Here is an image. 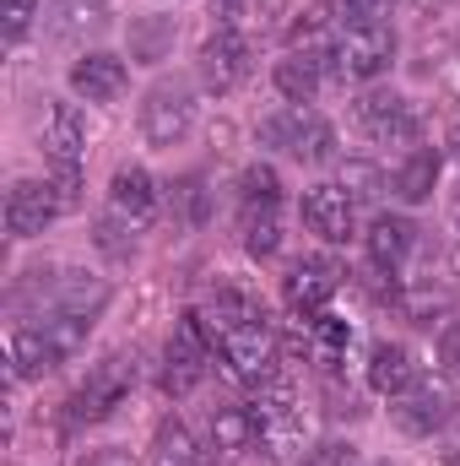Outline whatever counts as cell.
Returning a JSON list of instances; mask_svg holds the SVG:
<instances>
[{"label":"cell","instance_id":"cell-6","mask_svg":"<svg viewBox=\"0 0 460 466\" xmlns=\"http://www.w3.org/2000/svg\"><path fill=\"white\" fill-rule=\"evenodd\" d=\"M390 418H395L401 434L428 440V434H439V429L455 418V390H450L445 380H417V385H406L401 396H390Z\"/></svg>","mask_w":460,"mask_h":466},{"label":"cell","instance_id":"cell-11","mask_svg":"<svg viewBox=\"0 0 460 466\" xmlns=\"http://www.w3.org/2000/svg\"><path fill=\"white\" fill-rule=\"evenodd\" d=\"M304 223L325 244H346L357 233V196L346 185H315L304 190Z\"/></svg>","mask_w":460,"mask_h":466},{"label":"cell","instance_id":"cell-14","mask_svg":"<svg viewBox=\"0 0 460 466\" xmlns=\"http://www.w3.org/2000/svg\"><path fill=\"white\" fill-rule=\"evenodd\" d=\"M336 288H342V271L325 260V255H309V260H298L293 271H287V304L298 309V315H325V304L336 299Z\"/></svg>","mask_w":460,"mask_h":466},{"label":"cell","instance_id":"cell-15","mask_svg":"<svg viewBox=\"0 0 460 466\" xmlns=\"http://www.w3.org/2000/svg\"><path fill=\"white\" fill-rule=\"evenodd\" d=\"M125 87H130V71H125L119 55L93 49V55H82V60L71 66V93L87 98V104H119Z\"/></svg>","mask_w":460,"mask_h":466},{"label":"cell","instance_id":"cell-17","mask_svg":"<svg viewBox=\"0 0 460 466\" xmlns=\"http://www.w3.org/2000/svg\"><path fill=\"white\" fill-rule=\"evenodd\" d=\"M38 141H44V157H49V163H82V147H87L82 115H76L71 104H44Z\"/></svg>","mask_w":460,"mask_h":466},{"label":"cell","instance_id":"cell-22","mask_svg":"<svg viewBox=\"0 0 460 466\" xmlns=\"http://www.w3.org/2000/svg\"><path fill=\"white\" fill-rule=\"evenodd\" d=\"M212 445H217L223 456H244V451H255V445H260L255 412H249V407H223V412H212Z\"/></svg>","mask_w":460,"mask_h":466},{"label":"cell","instance_id":"cell-23","mask_svg":"<svg viewBox=\"0 0 460 466\" xmlns=\"http://www.w3.org/2000/svg\"><path fill=\"white\" fill-rule=\"evenodd\" d=\"M276 244H282V212H276V201H244V249L249 255H276Z\"/></svg>","mask_w":460,"mask_h":466},{"label":"cell","instance_id":"cell-21","mask_svg":"<svg viewBox=\"0 0 460 466\" xmlns=\"http://www.w3.org/2000/svg\"><path fill=\"white\" fill-rule=\"evenodd\" d=\"M276 93L287 104H315V93H320V55H309V49L282 55L276 60Z\"/></svg>","mask_w":460,"mask_h":466},{"label":"cell","instance_id":"cell-12","mask_svg":"<svg viewBox=\"0 0 460 466\" xmlns=\"http://www.w3.org/2000/svg\"><path fill=\"white\" fill-rule=\"evenodd\" d=\"M249 412H255V429H260V445H287V440H298V396H293V385L287 380H260V390H255V401H249Z\"/></svg>","mask_w":460,"mask_h":466},{"label":"cell","instance_id":"cell-13","mask_svg":"<svg viewBox=\"0 0 460 466\" xmlns=\"http://www.w3.org/2000/svg\"><path fill=\"white\" fill-rule=\"evenodd\" d=\"M244 76H249V44H244L233 27H217V33L201 44V87L223 98V93H233Z\"/></svg>","mask_w":460,"mask_h":466},{"label":"cell","instance_id":"cell-9","mask_svg":"<svg viewBox=\"0 0 460 466\" xmlns=\"http://www.w3.org/2000/svg\"><path fill=\"white\" fill-rule=\"evenodd\" d=\"M357 130L379 147H412L417 141V109L401 93H363L357 98Z\"/></svg>","mask_w":460,"mask_h":466},{"label":"cell","instance_id":"cell-24","mask_svg":"<svg viewBox=\"0 0 460 466\" xmlns=\"http://www.w3.org/2000/svg\"><path fill=\"white\" fill-rule=\"evenodd\" d=\"M104 27H109V0H55L60 38H82V33H104Z\"/></svg>","mask_w":460,"mask_h":466},{"label":"cell","instance_id":"cell-16","mask_svg":"<svg viewBox=\"0 0 460 466\" xmlns=\"http://www.w3.org/2000/svg\"><path fill=\"white\" fill-rule=\"evenodd\" d=\"M412 249H417V228H412L406 218H395V212H379V218H374V228H368V260H374L379 271L401 277L406 260H412Z\"/></svg>","mask_w":460,"mask_h":466},{"label":"cell","instance_id":"cell-1","mask_svg":"<svg viewBox=\"0 0 460 466\" xmlns=\"http://www.w3.org/2000/svg\"><path fill=\"white\" fill-rule=\"evenodd\" d=\"M87 326H93V315H76V309H55L38 326H16L11 342H5L11 380H38V374L60 369L71 352L87 342Z\"/></svg>","mask_w":460,"mask_h":466},{"label":"cell","instance_id":"cell-10","mask_svg":"<svg viewBox=\"0 0 460 466\" xmlns=\"http://www.w3.org/2000/svg\"><path fill=\"white\" fill-rule=\"evenodd\" d=\"M60 212H65V207H60V196H55L49 179H16V185L5 190V233H11V238L44 233Z\"/></svg>","mask_w":460,"mask_h":466},{"label":"cell","instance_id":"cell-28","mask_svg":"<svg viewBox=\"0 0 460 466\" xmlns=\"http://www.w3.org/2000/svg\"><path fill=\"white\" fill-rule=\"evenodd\" d=\"M309 326H315V342H320V358H336V352H342L346 342H352L346 320H336V315H315Z\"/></svg>","mask_w":460,"mask_h":466},{"label":"cell","instance_id":"cell-29","mask_svg":"<svg viewBox=\"0 0 460 466\" xmlns=\"http://www.w3.org/2000/svg\"><path fill=\"white\" fill-rule=\"evenodd\" d=\"M55 196H60V207L71 212V207H82V163H55Z\"/></svg>","mask_w":460,"mask_h":466},{"label":"cell","instance_id":"cell-27","mask_svg":"<svg viewBox=\"0 0 460 466\" xmlns=\"http://www.w3.org/2000/svg\"><path fill=\"white\" fill-rule=\"evenodd\" d=\"M33 16H38V0H0V22H5V38H11V44L27 38Z\"/></svg>","mask_w":460,"mask_h":466},{"label":"cell","instance_id":"cell-36","mask_svg":"<svg viewBox=\"0 0 460 466\" xmlns=\"http://www.w3.org/2000/svg\"><path fill=\"white\" fill-rule=\"evenodd\" d=\"M87 466H125V461H119V456H93Z\"/></svg>","mask_w":460,"mask_h":466},{"label":"cell","instance_id":"cell-37","mask_svg":"<svg viewBox=\"0 0 460 466\" xmlns=\"http://www.w3.org/2000/svg\"><path fill=\"white\" fill-rule=\"evenodd\" d=\"M450 152H455V157H460V125H455V130H450Z\"/></svg>","mask_w":460,"mask_h":466},{"label":"cell","instance_id":"cell-4","mask_svg":"<svg viewBox=\"0 0 460 466\" xmlns=\"http://www.w3.org/2000/svg\"><path fill=\"white\" fill-rule=\"evenodd\" d=\"M395 60V33L385 22H363V27H346L342 38L331 44V66L342 82H379Z\"/></svg>","mask_w":460,"mask_h":466},{"label":"cell","instance_id":"cell-20","mask_svg":"<svg viewBox=\"0 0 460 466\" xmlns=\"http://www.w3.org/2000/svg\"><path fill=\"white\" fill-rule=\"evenodd\" d=\"M439 168H445V157L434 152V147H417L395 174H390V190L406 201V207H417V201H428L434 196V185H439Z\"/></svg>","mask_w":460,"mask_h":466},{"label":"cell","instance_id":"cell-34","mask_svg":"<svg viewBox=\"0 0 460 466\" xmlns=\"http://www.w3.org/2000/svg\"><path fill=\"white\" fill-rule=\"evenodd\" d=\"M439 363L460 374V326H445V337H439Z\"/></svg>","mask_w":460,"mask_h":466},{"label":"cell","instance_id":"cell-19","mask_svg":"<svg viewBox=\"0 0 460 466\" xmlns=\"http://www.w3.org/2000/svg\"><path fill=\"white\" fill-rule=\"evenodd\" d=\"M423 374H417V358L412 348H401V342H379V348L368 352V385L379 390V396H401L406 385H417Z\"/></svg>","mask_w":460,"mask_h":466},{"label":"cell","instance_id":"cell-7","mask_svg":"<svg viewBox=\"0 0 460 466\" xmlns=\"http://www.w3.org/2000/svg\"><path fill=\"white\" fill-rule=\"evenodd\" d=\"M212 358H217V348H212V337L201 331V320L195 315H185L179 326H174V337H168V352H163V385L174 390V396H190L201 380H206V369H212Z\"/></svg>","mask_w":460,"mask_h":466},{"label":"cell","instance_id":"cell-30","mask_svg":"<svg viewBox=\"0 0 460 466\" xmlns=\"http://www.w3.org/2000/svg\"><path fill=\"white\" fill-rule=\"evenodd\" d=\"M336 11H342L352 27H363V22H385L395 11V0H336Z\"/></svg>","mask_w":460,"mask_h":466},{"label":"cell","instance_id":"cell-31","mask_svg":"<svg viewBox=\"0 0 460 466\" xmlns=\"http://www.w3.org/2000/svg\"><path fill=\"white\" fill-rule=\"evenodd\" d=\"M238 190H244V201H276V196H282V185H276L271 168H244Z\"/></svg>","mask_w":460,"mask_h":466},{"label":"cell","instance_id":"cell-32","mask_svg":"<svg viewBox=\"0 0 460 466\" xmlns=\"http://www.w3.org/2000/svg\"><path fill=\"white\" fill-rule=\"evenodd\" d=\"M304 466H357V445H342V440H331V445H320V451H309Z\"/></svg>","mask_w":460,"mask_h":466},{"label":"cell","instance_id":"cell-33","mask_svg":"<svg viewBox=\"0 0 460 466\" xmlns=\"http://www.w3.org/2000/svg\"><path fill=\"white\" fill-rule=\"evenodd\" d=\"M406 315H412V326H434V315H445V299L417 293V299H406Z\"/></svg>","mask_w":460,"mask_h":466},{"label":"cell","instance_id":"cell-25","mask_svg":"<svg viewBox=\"0 0 460 466\" xmlns=\"http://www.w3.org/2000/svg\"><path fill=\"white\" fill-rule=\"evenodd\" d=\"M152 466H201V451L185 423H163L152 440Z\"/></svg>","mask_w":460,"mask_h":466},{"label":"cell","instance_id":"cell-8","mask_svg":"<svg viewBox=\"0 0 460 466\" xmlns=\"http://www.w3.org/2000/svg\"><path fill=\"white\" fill-rule=\"evenodd\" d=\"M135 390V363H125V358H104L93 374H87V385L65 401L71 412V423H98V418H109L115 407H125V396Z\"/></svg>","mask_w":460,"mask_h":466},{"label":"cell","instance_id":"cell-18","mask_svg":"<svg viewBox=\"0 0 460 466\" xmlns=\"http://www.w3.org/2000/svg\"><path fill=\"white\" fill-rule=\"evenodd\" d=\"M109 207H115L125 223H152L157 218V185L146 168H119L115 174V190H109Z\"/></svg>","mask_w":460,"mask_h":466},{"label":"cell","instance_id":"cell-2","mask_svg":"<svg viewBox=\"0 0 460 466\" xmlns=\"http://www.w3.org/2000/svg\"><path fill=\"white\" fill-rule=\"evenodd\" d=\"M260 147H276L298 163H325V157H336V130L315 109L293 104V109H276L271 119H260Z\"/></svg>","mask_w":460,"mask_h":466},{"label":"cell","instance_id":"cell-35","mask_svg":"<svg viewBox=\"0 0 460 466\" xmlns=\"http://www.w3.org/2000/svg\"><path fill=\"white\" fill-rule=\"evenodd\" d=\"M346 190H352V196H374V185H379V174H374V168H363V163H352V168H346V179H342Z\"/></svg>","mask_w":460,"mask_h":466},{"label":"cell","instance_id":"cell-38","mask_svg":"<svg viewBox=\"0 0 460 466\" xmlns=\"http://www.w3.org/2000/svg\"><path fill=\"white\" fill-rule=\"evenodd\" d=\"M423 5H450V0H423Z\"/></svg>","mask_w":460,"mask_h":466},{"label":"cell","instance_id":"cell-3","mask_svg":"<svg viewBox=\"0 0 460 466\" xmlns=\"http://www.w3.org/2000/svg\"><path fill=\"white\" fill-rule=\"evenodd\" d=\"M212 348H217V358L228 363L233 380H249V385L271 380V369H276V331H271L265 309L249 315V320H238V326H228V331H217Z\"/></svg>","mask_w":460,"mask_h":466},{"label":"cell","instance_id":"cell-5","mask_svg":"<svg viewBox=\"0 0 460 466\" xmlns=\"http://www.w3.org/2000/svg\"><path fill=\"white\" fill-rule=\"evenodd\" d=\"M195 130V93L185 82H157L141 104V136L146 147H179Z\"/></svg>","mask_w":460,"mask_h":466},{"label":"cell","instance_id":"cell-26","mask_svg":"<svg viewBox=\"0 0 460 466\" xmlns=\"http://www.w3.org/2000/svg\"><path fill=\"white\" fill-rule=\"evenodd\" d=\"M130 49H135V60H163L168 49H174V22L168 16H152V22H141L135 33H130Z\"/></svg>","mask_w":460,"mask_h":466}]
</instances>
